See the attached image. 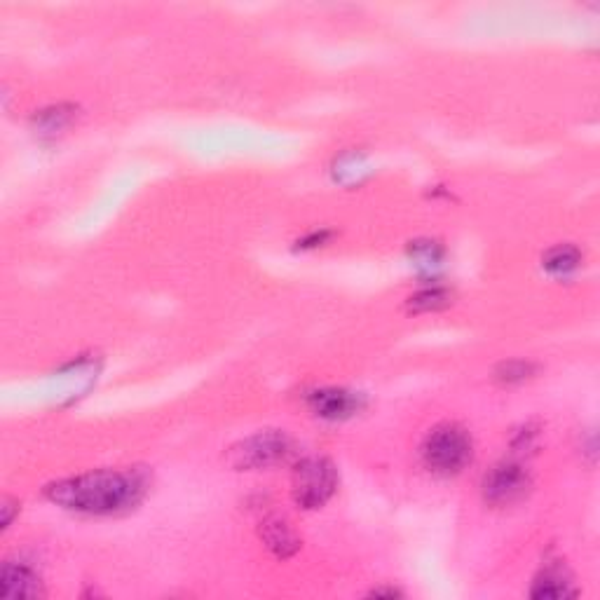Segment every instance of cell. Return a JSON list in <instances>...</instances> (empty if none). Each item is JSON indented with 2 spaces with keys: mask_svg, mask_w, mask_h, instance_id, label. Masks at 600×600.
<instances>
[{
  "mask_svg": "<svg viewBox=\"0 0 600 600\" xmlns=\"http://www.w3.org/2000/svg\"><path fill=\"white\" fill-rule=\"evenodd\" d=\"M150 476L141 467L97 469L52 481L45 497L57 507L85 516H120L139 507L148 495Z\"/></svg>",
  "mask_w": 600,
  "mask_h": 600,
  "instance_id": "cell-1",
  "label": "cell"
},
{
  "mask_svg": "<svg viewBox=\"0 0 600 600\" xmlns=\"http://www.w3.org/2000/svg\"><path fill=\"white\" fill-rule=\"evenodd\" d=\"M420 458L429 472L455 476L474 458V441L460 422H441L429 429L420 446Z\"/></svg>",
  "mask_w": 600,
  "mask_h": 600,
  "instance_id": "cell-2",
  "label": "cell"
},
{
  "mask_svg": "<svg viewBox=\"0 0 600 600\" xmlns=\"http://www.w3.org/2000/svg\"><path fill=\"white\" fill-rule=\"evenodd\" d=\"M296 455V441L284 429H265L228 448L225 462L237 472H258L284 465Z\"/></svg>",
  "mask_w": 600,
  "mask_h": 600,
  "instance_id": "cell-3",
  "label": "cell"
},
{
  "mask_svg": "<svg viewBox=\"0 0 600 600\" xmlns=\"http://www.w3.org/2000/svg\"><path fill=\"white\" fill-rule=\"evenodd\" d=\"M338 490V469L329 458H305L293 467L291 495L303 509H319Z\"/></svg>",
  "mask_w": 600,
  "mask_h": 600,
  "instance_id": "cell-4",
  "label": "cell"
},
{
  "mask_svg": "<svg viewBox=\"0 0 600 600\" xmlns=\"http://www.w3.org/2000/svg\"><path fill=\"white\" fill-rule=\"evenodd\" d=\"M533 488V476L528 467H523L516 460H502L495 467L488 469V474L481 481L483 502L490 507H514L523 502Z\"/></svg>",
  "mask_w": 600,
  "mask_h": 600,
  "instance_id": "cell-5",
  "label": "cell"
},
{
  "mask_svg": "<svg viewBox=\"0 0 600 600\" xmlns=\"http://www.w3.org/2000/svg\"><path fill=\"white\" fill-rule=\"evenodd\" d=\"M0 596L5 598H45L43 579L24 563L8 561L0 570Z\"/></svg>",
  "mask_w": 600,
  "mask_h": 600,
  "instance_id": "cell-6",
  "label": "cell"
},
{
  "mask_svg": "<svg viewBox=\"0 0 600 600\" xmlns=\"http://www.w3.org/2000/svg\"><path fill=\"white\" fill-rule=\"evenodd\" d=\"M310 411L324 420H345L361 408V401L354 392L343 387H326L310 394Z\"/></svg>",
  "mask_w": 600,
  "mask_h": 600,
  "instance_id": "cell-7",
  "label": "cell"
},
{
  "mask_svg": "<svg viewBox=\"0 0 600 600\" xmlns=\"http://www.w3.org/2000/svg\"><path fill=\"white\" fill-rule=\"evenodd\" d=\"M533 598H575L579 596V589L575 586V579L568 572L565 565H547L540 575L535 577L533 589H530Z\"/></svg>",
  "mask_w": 600,
  "mask_h": 600,
  "instance_id": "cell-8",
  "label": "cell"
},
{
  "mask_svg": "<svg viewBox=\"0 0 600 600\" xmlns=\"http://www.w3.org/2000/svg\"><path fill=\"white\" fill-rule=\"evenodd\" d=\"M258 533H261V540L265 547H268L277 558H282V561L284 558H291L300 549V537L296 535V530L291 528V523L286 521V518H279V516L265 518L261 528H258Z\"/></svg>",
  "mask_w": 600,
  "mask_h": 600,
  "instance_id": "cell-9",
  "label": "cell"
},
{
  "mask_svg": "<svg viewBox=\"0 0 600 600\" xmlns=\"http://www.w3.org/2000/svg\"><path fill=\"white\" fill-rule=\"evenodd\" d=\"M582 263V251H579L575 244H556L551 247L547 254L542 256V268L549 272V275H570L575 272Z\"/></svg>",
  "mask_w": 600,
  "mask_h": 600,
  "instance_id": "cell-10",
  "label": "cell"
},
{
  "mask_svg": "<svg viewBox=\"0 0 600 600\" xmlns=\"http://www.w3.org/2000/svg\"><path fill=\"white\" fill-rule=\"evenodd\" d=\"M75 115H78V108L59 104L40 111L33 122H36V129L40 136H57L73 125Z\"/></svg>",
  "mask_w": 600,
  "mask_h": 600,
  "instance_id": "cell-11",
  "label": "cell"
},
{
  "mask_svg": "<svg viewBox=\"0 0 600 600\" xmlns=\"http://www.w3.org/2000/svg\"><path fill=\"white\" fill-rule=\"evenodd\" d=\"M453 303V293L448 289H441V286H434V289H425L418 291L415 296L408 298V310L415 312H439L443 308Z\"/></svg>",
  "mask_w": 600,
  "mask_h": 600,
  "instance_id": "cell-12",
  "label": "cell"
},
{
  "mask_svg": "<svg viewBox=\"0 0 600 600\" xmlns=\"http://www.w3.org/2000/svg\"><path fill=\"white\" fill-rule=\"evenodd\" d=\"M537 366L533 361H523V359H511V361H502L500 366L495 368L493 378L500 385H521L525 380H530L535 375Z\"/></svg>",
  "mask_w": 600,
  "mask_h": 600,
  "instance_id": "cell-13",
  "label": "cell"
},
{
  "mask_svg": "<svg viewBox=\"0 0 600 600\" xmlns=\"http://www.w3.org/2000/svg\"><path fill=\"white\" fill-rule=\"evenodd\" d=\"M19 511V502L12 500V497H3V507H0V525L3 530H8L12 521H15V514Z\"/></svg>",
  "mask_w": 600,
  "mask_h": 600,
  "instance_id": "cell-14",
  "label": "cell"
},
{
  "mask_svg": "<svg viewBox=\"0 0 600 600\" xmlns=\"http://www.w3.org/2000/svg\"><path fill=\"white\" fill-rule=\"evenodd\" d=\"M371 596H387V598H397V596H401V591H397V589H373L371 591Z\"/></svg>",
  "mask_w": 600,
  "mask_h": 600,
  "instance_id": "cell-15",
  "label": "cell"
}]
</instances>
